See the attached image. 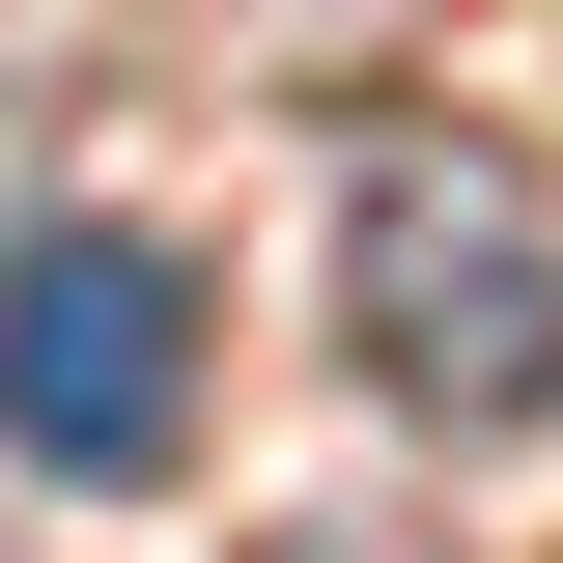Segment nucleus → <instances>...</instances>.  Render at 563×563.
I'll return each mask as SVG.
<instances>
[{
    "mask_svg": "<svg viewBox=\"0 0 563 563\" xmlns=\"http://www.w3.org/2000/svg\"><path fill=\"white\" fill-rule=\"evenodd\" d=\"M339 339H366V395H395V422L536 451V422H563V198L507 169V141L395 113V141L339 169Z\"/></svg>",
    "mask_w": 563,
    "mask_h": 563,
    "instance_id": "f257e3e1",
    "label": "nucleus"
},
{
    "mask_svg": "<svg viewBox=\"0 0 563 563\" xmlns=\"http://www.w3.org/2000/svg\"><path fill=\"white\" fill-rule=\"evenodd\" d=\"M282 563H395V536H282Z\"/></svg>",
    "mask_w": 563,
    "mask_h": 563,
    "instance_id": "7ed1b4c3",
    "label": "nucleus"
},
{
    "mask_svg": "<svg viewBox=\"0 0 563 563\" xmlns=\"http://www.w3.org/2000/svg\"><path fill=\"white\" fill-rule=\"evenodd\" d=\"M0 451L29 479H169L198 451V254L141 225H0Z\"/></svg>",
    "mask_w": 563,
    "mask_h": 563,
    "instance_id": "f03ea898",
    "label": "nucleus"
}]
</instances>
